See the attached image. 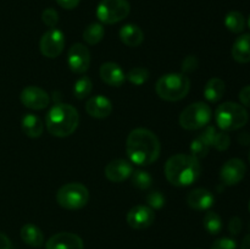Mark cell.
Wrapping results in <instances>:
<instances>
[{
	"mask_svg": "<svg viewBox=\"0 0 250 249\" xmlns=\"http://www.w3.org/2000/svg\"><path fill=\"white\" fill-rule=\"evenodd\" d=\"M161 145L155 133L146 128H136L128 134L126 151L131 163L148 166L160 156Z\"/></svg>",
	"mask_w": 250,
	"mask_h": 249,
	"instance_id": "cell-1",
	"label": "cell"
},
{
	"mask_svg": "<svg viewBox=\"0 0 250 249\" xmlns=\"http://www.w3.org/2000/svg\"><path fill=\"white\" fill-rule=\"evenodd\" d=\"M202 166L190 154H176L165 164V175L168 182L177 187H186L199 178Z\"/></svg>",
	"mask_w": 250,
	"mask_h": 249,
	"instance_id": "cell-2",
	"label": "cell"
},
{
	"mask_svg": "<svg viewBox=\"0 0 250 249\" xmlns=\"http://www.w3.org/2000/svg\"><path fill=\"white\" fill-rule=\"evenodd\" d=\"M46 129L54 137H67L76 131L80 115L76 107L65 103H56L46 115Z\"/></svg>",
	"mask_w": 250,
	"mask_h": 249,
	"instance_id": "cell-3",
	"label": "cell"
},
{
	"mask_svg": "<svg viewBox=\"0 0 250 249\" xmlns=\"http://www.w3.org/2000/svg\"><path fill=\"white\" fill-rule=\"evenodd\" d=\"M190 81L183 73H167L161 76L155 85V90L161 99L166 102H178L188 94Z\"/></svg>",
	"mask_w": 250,
	"mask_h": 249,
	"instance_id": "cell-4",
	"label": "cell"
},
{
	"mask_svg": "<svg viewBox=\"0 0 250 249\" xmlns=\"http://www.w3.org/2000/svg\"><path fill=\"white\" fill-rule=\"evenodd\" d=\"M215 120L222 131H236L246 126L249 115L243 105L227 102L219 105L215 111Z\"/></svg>",
	"mask_w": 250,
	"mask_h": 249,
	"instance_id": "cell-5",
	"label": "cell"
},
{
	"mask_svg": "<svg viewBox=\"0 0 250 249\" xmlns=\"http://www.w3.org/2000/svg\"><path fill=\"white\" fill-rule=\"evenodd\" d=\"M59 205L68 210H78L85 207L89 200V192L82 183H67L56 193Z\"/></svg>",
	"mask_w": 250,
	"mask_h": 249,
	"instance_id": "cell-6",
	"label": "cell"
},
{
	"mask_svg": "<svg viewBox=\"0 0 250 249\" xmlns=\"http://www.w3.org/2000/svg\"><path fill=\"white\" fill-rule=\"evenodd\" d=\"M211 109L207 103L197 102L188 105L180 115V124L185 129H199L211 120Z\"/></svg>",
	"mask_w": 250,
	"mask_h": 249,
	"instance_id": "cell-7",
	"label": "cell"
},
{
	"mask_svg": "<svg viewBox=\"0 0 250 249\" xmlns=\"http://www.w3.org/2000/svg\"><path fill=\"white\" fill-rule=\"evenodd\" d=\"M131 11L127 0H102L97 7V17L102 23L114 24L126 19Z\"/></svg>",
	"mask_w": 250,
	"mask_h": 249,
	"instance_id": "cell-8",
	"label": "cell"
},
{
	"mask_svg": "<svg viewBox=\"0 0 250 249\" xmlns=\"http://www.w3.org/2000/svg\"><path fill=\"white\" fill-rule=\"evenodd\" d=\"M42 54L49 59H55L62 53L65 48V36L62 31L58 28H51L43 34L39 43Z\"/></svg>",
	"mask_w": 250,
	"mask_h": 249,
	"instance_id": "cell-9",
	"label": "cell"
},
{
	"mask_svg": "<svg viewBox=\"0 0 250 249\" xmlns=\"http://www.w3.org/2000/svg\"><path fill=\"white\" fill-rule=\"evenodd\" d=\"M67 63L72 72L84 73L90 65V53L87 46L81 43L73 44L67 53Z\"/></svg>",
	"mask_w": 250,
	"mask_h": 249,
	"instance_id": "cell-10",
	"label": "cell"
},
{
	"mask_svg": "<svg viewBox=\"0 0 250 249\" xmlns=\"http://www.w3.org/2000/svg\"><path fill=\"white\" fill-rule=\"evenodd\" d=\"M247 173V166L243 160L238 158L229 159L224 164L220 171V178L226 186L238 185Z\"/></svg>",
	"mask_w": 250,
	"mask_h": 249,
	"instance_id": "cell-11",
	"label": "cell"
},
{
	"mask_svg": "<svg viewBox=\"0 0 250 249\" xmlns=\"http://www.w3.org/2000/svg\"><path fill=\"white\" fill-rule=\"evenodd\" d=\"M21 103L32 110H43L50 104V97L48 93L37 85H28L21 92Z\"/></svg>",
	"mask_w": 250,
	"mask_h": 249,
	"instance_id": "cell-12",
	"label": "cell"
},
{
	"mask_svg": "<svg viewBox=\"0 0 250 249\" xmlns=\"http://www.w3.org/2000/svg\"><path fill=\"white\" fill-rule=\"evenodd\" d=\"M155 220V214L151 208L146 205H137L127 214V224L134 229H144L151 226Z\"/></svg>",
	"mask_w": 250,
	"mask_h": 249,
	"instance_id": "cell-13",
	"label": "cell"
},
{
	"mask_svg": "<svg viewBox=\"0 0 250 249\" xmlns=\"http://www.w3.org/2000/svg\"><path fill=\"white\" fill-rule=\"evenodd\" d=\"M82 238L71 232H60L48 239L45 249H83Z\"/></svg>",
	"mask_w": 250,
	"mask_h": 249,
	"instance_id": "cell-14",
	"label": "cell"
},
{
	"mask_svg": "<svg viewBox=\"0 0 250 249\" xmlns=\"http://www.w3.org/2000/svg\"><path fill=\"white\" fill-rule=\"evenodd\" d=\"M132 172H133V167H132L131 163L122 160V159L112 160L105 167V176L111 182H122L131 177Z\"/></svg>",
	"mask_w": 250,
	"mask_h": 249,
	"instance_id": "cell-15",
	"label": "cell"
},
{
	"mask_svg": "<svg viewBox=\"0 0 250 249\" xmlns=\"http://www.w3.org/2000/svg\"><path fill=\"white\" fill-rule=\"evenodd\" d=\"M85 111L94 119H105L111 114L112 104L107 98L103 97V95H95L87 100Z\"/></svg>",
	"mask_w": 250,
	"mask_h": 249,
	"instance_id": "cell-16",
	"label": "cell"
},
{
	"mask_svg": "<svg viewBox=\"0 0 250 249\" xmlns=\"http://www.w3.org/2000/svg\"><path fill=\"white\" fill-rule=\"evenodd\" d=\"M215 198L210 190L204 189V188H197L193 189L192 192L188 194L187 203L192 209L199 210H208L214 205Z\"/></svg>",
	"mask_w": 250,
	"mask_h": 249,
	"instance_id": "cell-17",
	"label": "cell"
},
{
	"mask_svg": "<svg viewBox=\"0 0 250 249\" xmlns=\"http://www.w3.org/2000/svg\"><path fill=\"white\" fill-rule=\"evenodd\" d=\"M100 77L106 84L112 87H121L126 81L124 70L115 62H105L100 67Z\"/></svg>",
	"mask_w": 250,
	"mask_h": 249,
	"instance_id": "cell-18",
	"label": "cell"
},
{
	"mask_svg": "<svg viewBox=\"0 0 250 249\" xmlns=\"http://www.w3.org/2000/svg\"><path fill=\"white\" fill-rule=\"evenodd\" d=\"M120 39L124 44L131 48L139 46L144 41V33L137 24H125L120 29Z\"/></svg>",
	"mask_w": 250,
	"mask_h": 249,
	"instance_id": "cell-19",
	"label": "cell"
},
{
	"mask_svg": "<svg viewBox=\"0 0 250 249\" xmlns=\"http://www.w3.org/2000/svg\"><path fill=\"white\" fill-rule=\"evenodd\" d=\"M232 56L239 63L250 62V34L239 36L232 46Z\"/></svg>",
	"mask_w": 250,
	"mask_h": 249,
	"instance_id": "cell-20",
	"label": "cell"
},
{
	"mask_svg": "<svg viewBox=\"0 0 250 249\" xmlns=\"http://www.w3.org/2000/svg\"><path fill=\"white\" fill-rule=\"evenodd\" d=\"M21 238L28 246L39 248L44 244V234L38 226L33 224H26L21 228Z\"/></svg>",
	"mask_w": 250,
	"mask_h": 249,
	"instance_id": "cell-21",
	"label": "cell"
},
{
	"mask_svg": "<svg viewBox=\"0 0 250 249\" xmlns=\"http://www.w3.org/2000/svg\"><path fill=\"white\" fill-rule=\"evenodd\" d=\"M22 131L27 137L31 138H39L44 132V124L42 120L34 114L24 115L21 122Z\"/></svg>",
	"mask_w": 250,
	"mask_h": 249,
	"instance_id": "cell-22",
	"label": "cell"
},
{
	"mask_svg": "<svg viewBox=\"0 0 250 249\" xmlns=\"http://www.w3.org/2000/svg\"><path fill=\"white\" fill-rule=\"evenodd\" d=\"M226 90V85L221 78H211L208 81L204 88V97L208 102L210 103H217L219 100L222 99Z\"/></svg>",
	"mask_w": 250,
	"mask_h": 249,
	"instance_id": "cell-23",
	"label": "cell"
},
{
	"mask_svg": "<svg viewBox=\"0 0 250 249\" xmlns=\"http://www.w3.org/2000/svg\"><path fill=\"white\" fill-rule=\"evenodd\" d=\"M225 26L232 33H241L246 28V17L239 11H229L225 17Z\"/></svg>",
	"mask_w": 250,
	"mask_h": 249,
	"instance_id": "cell-24",
	"label": "cell"
},
{
	"mask_svg": "<svg viewBox=\"0 0 250 249\" xmlns=\"http://www.w3.org/2000/svg\"><path fill=\"white\" fill-rule=\"evenodd\" d=\"M105 34V29L103 27L102 23H90L87 28L83 32V39L85 41V43H88L89 45H95V44L99 43L103 39Z\"/></svg>",
	"mask_w": 250,
	"mask_h": 249,
	"instance_id": "cell-25",
	"label": "cell"
},
{
	"mask_svg": "<svg viewBox=\"0 0 250 249\" xmlns=\"http://www.w3.org/2000/svg\"><path fill=\"white\" fill-rule=\"evenodd\" d=\"M92 90L93 83L90 81V78L87 77V76H83V77L78 78L76 81L75 85H73V95L80 100H83L89 97Z\"/></svg>",
	"mask_w": 250,
	"mask_h": 249,
	"instance_id": "cell-26",
	"label": "cell"
},
{
	"mask_svg": "<svg viewBox=\"0 0 250 249\" xmlns=\"http://www.w3.org/2000/svg\"><path fill=\"white\" fill-rule=\"evenodd\" d=\"M204 228L210 234H219L222 229V220L220 215L215 211H208L203 220Z\"/></svg>",
	"mask_w": 250,
	"mask_h": 249,
	"instance_id": "cell-27",
	"label": "cell"
},
{
	"mask_svg": "<svg viewBox=\"0 0 250 249\" xmlns=\"http://www.w3.org/2000/svg\"><path fill=\"white\" fill-rule=\"evenodd\" d=\"M131 177H132V183H133L134 187L142 190L148 189V188L151 186V183H153V178H151V176L149 175V172H146V171L144 170L133 171Z\"/></svg>",
	"mask_w": 250,
	"mask_h": 249,
	"instance_id": "cell-28",
	"label": "cell"
},
{
	"mask_svg": "<svg viewBox=\"0 0 250 249\" xmlns=\"http://www.w3.org/2000/svg\"><path fill=\"white\" fill-rule=\"evenodd\" d=\"M210 145L202 138L200 136H198L197 138H194L190 143V155H193L194 158L199 159L205 158V156L209 154Z\"/></svg>",
	"mask_w": 250,
	"mask_h": 249,
	"instance_id": "cell-29",
	"label": "cell"
},
{
	"mask_svg": "<svg viewBox=\"0 0 250 249\" xmlns=\"http://www.w3.org/2000/svg\"><path fill=\"white\" fill-rule=\"evenodd\" d=\"M126 78L134 85H142L149 78V71L144 67H133L126 75Z\"/></svg>",
	"mask_w": 250,
	"mask_h": 249,
	"instance_id": "cell-30",
	"label": "cell"
},
{
	"mask_svg": "<svg viewBox=\"0 0 250 249\" xmlns=\"http://www.w3.org/2000/svg\"><path fill=\"white\" fill-rule=\"evenodd\" d=\"M165 197L159 190H154V192L149 193L146 195V203H148L149 208H151V209H161L165 205Z\"/></svg>",
	"mask_w": 250,
	"mask_h": 249,
	"instance_id": "cell-31",
	"label": "cell"
},
{
	"mask_svg": "<svg viewBox=\"0 0 250 249\" xmlns=\"http://www.w3.org/2000/svg\"><path fill=\"white\" fill-rule=\"evenodd\" d=\"M229 144H231V138L226 132H216L212 146H215L217 150L224 151L229 148Z\"/></svg>",
	"mask_w": 250,
	"mask_h": 249,
	"instance_id": "cell-32",
	"label": "cell"
},
{
	"mask_svg": "<svg viewBox=\"0 0 250 249\" xmlns=\"http://www.w3.org/2000/svg\"><path fill=\"white\" fill-rule=\"evenodd\" d=\"M42 20H43L44 24H46L50 28H54V27L58 24L59 22V14L56 12V10L54 9H45L42 14Z\"/></svg>",
	"mask_w": 250,
	"mask_h": 249,
	"instance_id": "cell-33",
	"label": "cell"
},
{
	"mask_svg": "<svg viewBox=\"0 0 250 249\" xmlns=\"http://www.w3.org/2000/svg\"><path fill=\"white\" fill-rule=\"evenodd\" d=\"M211 249H237V243L233 238L224 237L219 238L212 243Z\"/></svg>",
	"mask_w": 250,
	"mask_h": 249,
	"instance_id": "cell-34",
	"label": "cell"
},
{
	"mask_svg": "<svg viewBox=\"0 0 250 249\" xmlns=\"http://www.w3.org/2000/svg\"><path fill=\"white\" fill-rule=\"evenodd\" d=\"M197 67H198V60H197V58H195V56L189 55V56H187L185 60H183L182 70H183V72H185V73L193 72V71L197 70Z\"/></svg>",
	"mask_w": 250,
	"mask_h": 249,
	"instance_id": "cell-35",
	"label": "cell"
},
{
	"mask_svg": "<svg viewBox=\"0 0 250 249\" xmlns=\"http://www.w3.org/2000/svg\"><path fill=\"white\" fill-rule=\"evenodd\" d=\"M242 228H243V222H242V220L239 219L238 216H234L229 220V233L233 234V236H237V234H239V232L242 231Z\"/></svg>",
	"mask_w": 250,
	"mask_h": 249,
	"instance_id": "cell-36",
	"label": "cell"
},
{
	"mask_svg": "<svg viewBox=\"0 0 250 249\" xmlns=\"http://www.w3.org/2000/svg\"><path fill=\"white\" fill-rule=\"evenodd\" d=\"M215 134H216V129H215L214 126H208L205 127L204 131L199 134L210 146H212V143H214V138Z\"/></svg>",
	"mask_w": 250,
	"mask_h": 249,
	"instance_id": "cell-37",
	"label": "cell"
},
{
	"mask_svg": "<svg viewBox=\"0 0 250 249\" xmlns=\"http://www.w3.org/2000/svg\"><path fill=\"white\" fill-rule=\"evenodd\" d=\"M239 100L244 107H250V84L242 88L239 92Z\"/></svg>",
	"mask_w": 250,
	"mask_h": 249,
	"instance_id": "cell-38",
	"label": "cell"
},
{
	"mask_svg": "<svg viewBox=\"0 0 250 249\" xmlns=\"http://www.w3.org/2000/svg\"><path fill=\"white\" fill-rule=\"evenodd\" d=\"M80 1L81 0H56V2H58L61 7H63V9L66 10L75 9L76 6H78Z\"/></svg>",
	"mask_w": 250,
	"mask_h": 249,
	"instance_id": "cell-39",
	"label": "cell"
},
{
	"mask_svg": "<svg viewBox=\"0 0 250 249\" xmlns=\"http://www.w3.org/2000/svg\"><path fill=\"white\" fill-rule=\"evenodd\" d=\"M12 248L11 242L7 238V236H5L4 233H0V249H10Z\"/></svg>",
	"mask_w": 250,
	"mask_h": 249,
	"instance_id": "cell-40",
	"label": "cell"
},
{
	"mask_svg": "<svg viewBox=\"0 0 250 249\" xmlns=\"http://www.w3.org/2000/svg\"><path fill=\"white\" fill-rule=\"evenodd\" d=\"M239 142H241L243 145H248V144H250V134L242 133L241 136H239Z\"/></svg>",
	"mask_w": 250,
	"mask_h": 249,
	"instance_id": "cell-41",
	"label": "cell"
},
{
	"mask_svg": "<svg viewBox=\"0 0 250 249\" xmlns=\"http://www.w3.org/2000/svg\"><path fill=\"white\" fill-rule=\"evenodd\" d=\"M241 249H250V233L247 234V236L243 238Z\"/></svg>",
	"mask_w": 250,
	"mask_h": 249,
	"instance_id": "cell-42",
	"label": "cell"
},
{
	"mask_svg": "<svg viewBox=\"0 0 250 249\" xmlns=\"http://www.w3.org/2000/svg\"><path fill=\"white\" fill-rule=\"evenodd\" d=\"M248 26H249V28H250V15H249V17H248Z\"/></svg>",
	"mask_w": 250,
	"mask_h": 249,
	"instance_id": "cell-43",
	"label": "cell"
},
{
	"mask_svg": "<svg viewBox=\"0 0 250 249\" xmlns=\"http://www.w3.org/2000/svg\"><path fill=\"white\" fill-rule=\"evenodd\" d=\"M249 163H250V151H249Z\"/></svg>",
	"mask_w": 250,
	"mask_h": 249,
	"instance_id": "cell-44",
	"label": "cell"
},
{
	"mask_svg": "<svg viewBox=\"0 0 250 249\" xmlns=\"http://www.w3.org/2000/svg\"><path fill=\"white\" fill-rule=\"evenodd\" d=\"M249 210H250V203H249Z\"/></svg>",
	"mask_w": 250,
	"mask_h": 249,
	"instance_id": "cell-45",
	"label": "cell"
},
{
	"mask_svg": "<svg viewBox=\"0 0 250 249\" xmlns=\"http://www.w3.org/2000/svg\"><path fill=\"white\" fill-rule=\"evenodd\" d=\"M198 249H200V248H198Z\"/></svg>",
	"mask_w": 250,
	"mask_h": 249,
	"instance_id": "cell-46",
	"label": "cell"
},
{
	"mask_svg": "<svg viewBox=\"0 0 250 249\" xmlns=\"http://www.w3.org/2000/svg\"><path fill=\"white\" fill-rule=\"evenodd\" d=\"M10 249H12V248H10Z\"/></svg>",
	"mask_w": 250,
	"mask_h": 249,
	"instance_id": "cell-47",
	"label": "cell"
}]
</instances>
